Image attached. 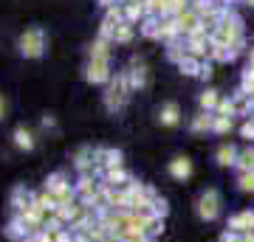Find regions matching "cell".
Wrapping results in <instances>:
<instances>
[{
    "mask_svg": "<svg viewBox=\"0 0 254 242\" xmlns=\"http://www.w3.org/2000/svg\"><path fill=\"white\" fill-rule=\"evenodd\" d=\"M246 40V28H243V17L229 11L226 17L220 20V26L209 34V43L212 45H237Z\"/></svg>",
    "mask_w": 254,
    "mask_h": 242,
    "instance_id": "1",
    "label": "cell"
},
{
    "mask_svg": "<svg viewBox=\"0 0 254 242\" xmlns=\"http://www.w3.org/2000/svg\"><path fill=\"white\" fill-rule=\"evenodd\" d=\"M223 211V194L215 186L203 189L198 197H195V217L200 223H215Z\"/></svg>",
    "mask_w": 254,
    "mask_h": 242,
    "instance_id": "2",
    "label": "cell"
},
{
    "mask_svg": "<svg viewBox=\"0 0 254 242\" xmlns=\"http://www.w3.org/2000/svg\"><path fill=\"white\" fill-rule=\"evenodd\" d=\"M17 54L23 59H40V56L46 54V31L40 26L26 28L17 40Z\"/></svg>",
    "mask_w": 254,
    "mask_h": 242,
    "instance_id": "3",
    "label": "cell"
},
{
    "mask_svg": "<svg viewBox=\"0 0 254 242\" xmlns=\"http://www.w3.org/2000/svg\"><path fill=\"white\" fill-rule=\"evenodd\" d=\"M43 192H48V194H54L57 200H60V206L63 203H71V200H76V189H73L71 178H68V172H51L46 178V183H43Z\"/></svg>",
    "mask_w": 254,
    "mask_h": 242,
    "instance_id": "4",
    "label": "cell"
},
{
    "mask_svg": "<svg viewBox=\"0 0 254 242\" xmlns=\"http://www.w3.org/2000/svg\"><path fill=\"white\" fill-rule=\"evenodd\" d=\"M88 85H110L113 71H110V59H88L85 71H82Z\"/></svg>",
    "mask_w": 254,
    "mask_h": 242,
    "instance_id": "5",
    "label": "cell"
},
{
    "mask_svg": "<svg viewBox=\"0 0 254 242\" xmlns=\"http://www.w3.org/2000/svg\"><path fill=\"white\" fill-rule=\"evenodd\" d=\"M73 169H76V175H96V169H99L96 146H79L73 152Z\"/></svg>",
    "mask_w": 254,
    "mask_h": 242,
    "instance_id": "6",
    "label": "cell"
},
{
    "mask_svg": "<svg viewBox=\"0 0 254 242\" xmlns=\"http://www.w3.org/2000/svg\"><path fill=\"white\" fill-rule=\"evenodd\" d=\"M73 189H76V197L88 206V203L96 197V192H99V178H96V175H76Z\"/></svg>",
    "mask_w": 254,
    "mask_h": 242,
    "instance_id": "7",
    "label": "cell"
},
{
    "mask_svg": "<svg viewBox=\"0 0 254 242\" xmlns=\"http://www.w3.org/2000/svg\"><path fill=\"white\" fill-rule=\"evenodd\" d=\"M181 118H184V113H181V104L178 101H164L161 107L155 110V121L161 127H170V130L181 124Z\"/></svg>",
    "mask_w": 254,
    "mask_h": 242,
    "instance_id": "8",
    "label": "cell"
},
{
    "mask_svg": "<svg viewBox=\"0 0 254 242\" xmlns=\"http://www.w3.org/2000/svg\"><path fill=\"white\" fill-rule=\"evenodd\" d=\"M187 51H190V56H198V59H209V54H212V43H209V34L203 31V28L187 37Z\"/></svg>",
    "mask_w": 254,
    "mask_h": 242,
    "instance_id": "9",
    "label": "cell"
},
{
    "mask_svg": "<svg viewBox=\"0 0 254 242\" xmlns=\"http://www.w3.org/2000/svg\"><path fill=\"white\" fill-rule=\"evenodd\" d=\"M85 214H88V206H85L79 197L71 200V203H63V206H60V211H57V217H60L68 228H71V225H76Z\"/></svg>",
    "mask_w": 254,
    "mask_h": 242,
    "instance_id": "10",
    "label": "cell"
},
{
    "mask_svg": "<svg viewBox=\"0 0 254 242\" xmlns=\"http://www.w3.org/2000/svg\"><path fill=\"white\" fill-rule=\"evenodd\" d=\"M96 161H99L102 172H108V169L125 166V155H122V149H116V146H96Z\"/></svg>",
    "mask_w": 254,
    "mask_h": 242,
    "instance_id": "11",
    "label": "cell"
},
{
    "mask_svg": "<svg viewBox=\"0 0 254 242\" xmlns=\"http://www.w3.org/2000/svg\"><path fill=\"white\" fill-rule=\"evenodd\" d=\"M34 200H37V192H31L28 186L17 183V186L11 189V194H9V206L14 208V214H20V211H26Z\"/></svg>",
    "mask_w": 254,
    "mask_h": 242,
    "instance_id": "12",
    "label": "cell"
},
{
    "mask_svg": "<svg viewBox=\"0 0 254 242\" xmlns=\"http://www.w3.org/2000/svg\"><path fill=\"white\" fill-rule=\"evenodd\" d=\"M195 166H192V158L190 155H175L173 161L167 163V175L173 180H190Z\"/></svg>",
    "mask_w": 254,
    "mask_h": 242,
    "instance_id": "13",
    "label": "cell"
},
{
    "mask_svg": "<svg viewBox=\"0 0 254 242\" xmlns=\"http://www.w3.org/2000/svg\"><path fill=\"white\" fill-rule=\"evenodd\" d=\"M11 144H14V149H20V152H34V146H37L34 130L26 124H17L14 133H11Z\"/></svg>",
    "mask_w": 254,
    "mask_h": 242,
    "instance_id": "14",
    "label": "cell"
},
{
    "mask_svg": "<svg viewBox=\"0 0 254 242\" xmlns=\"http://www.w3.org/2000/svg\"><path fill=\"white\" fill-rule=\"evenodd\" d=\"M226 228L235 234H252L254 231V208H240L237 214H232Z\"/></svg>",
    "mask_w": 254,
    "mask_h": 242,
    "instance_id": "15",
    "label": "cell"
},
{
    "mask_svg": "<svg viewBox=\"0 0 254 242\" xmlns=\"http://www.w3.org/2000/svg\"><path fill=\"white\" fill-rule=\"evenodd\" d=\"M237 155H240V149H237L235 144L223 141L218 149H215V166H218V169H235Z\"/></svg>",
    "mask_w": 254,
    "mask_h": 242,
    "instance_id": "16",
    "label": "cell"
},
{
    "mask_svg": "<svg viewBox=\"0 0 254 242\" xmlns=\"http://www.w3.org/2000/svg\"><path fill=\"white\" fill-rule=\"evenodd\" d=\"M175 23H178V31H181V37L187 40L190 34H195V31H200V14L198 11H181V14H175Z\"/></svg>",
    "mask_w": 254,
    "mask_h": 242,
    "instance_id": "17",
    "label": "cell"
},
{
    "mask_svg": "<svg viewBox=\"0 0 254 242\" xmlns=\"http://www.w3.org/2000/svg\"><path fill=\"white\" fill-rule=\"evenodd\" d=\"M3 237L9 242H28V237H31V231H28V225L20 220L17 214L11 217L9 223H6V228H3Z\"/></svg>",
    "mask_w": 254,
    "mask_h": 242,
    "instance_id": "18",
    "label": "cell"
},
{
    "mask_svg": "<svg viewBox=\"0 0 254 242\" xmlns=\"http://www.w3.org/2000/svg\"><path fill=\"white\" fill-rule=\"evenodd\" d=\"M102 180V186H110V189H125L130 180H133V175L125 169V166H119V169H108V172H102L99 175Z\"/></svg>",
    "mask_w": 254,
    "mask_h": 242,
    "instance_id": "19",
    "label": "cell"
},
{
    "mask_svg": "<svg viewBox=\"0 0 254 242\" xmlns=\"http://www.w3.org/2000/svg\"><path fill=\"white\" fill-rule=\"evenodd\" d=\"M127 76H130V88H133V90H144L147 82H150V71H147V65L138 62V59H133V65L127 68Z\"/></svg>",
    "mask_w": 254,
    "mask_h": 242,
    "instance_id": "20",
    "label": "cell"
},
{
    "mask_svg": "<svg viewBox=\"0 0 254 242\" xmlns=\"http://www.w3.org/2000/svg\"><path fill=\"white\" fill-rule=\"evenodd\" d=\"M127 99H130V93H122V90H116V88H108V90H105V107H108L110 113L125 110V107H127Z\"/></svg>",
    "mask_w": 254,
    "mask_h": 242,
    "instance_id": "21",
    "label": "cell"
},
{
    "mask_svg": "<svg viewBox=\"0 0 254 242\" xmlns=\"http://www.w3.org/2000/svg\"><path fill=\"white\" fill-rule=\"evenodd\" d=\"M212 121H215V113H203V110H198V113L190 118V133H195V135L212 133Z\"/></svg>",
    "mask_w": 254,
    "mask_h": 242,
    "instance_id": "22",
    "label": "cell"
},
{
    "mask_svg": "<svg viewBox=\"0 0 254 242\" xmlns=\"http://www.w3.org/2000/svg\"><path fill=\"white\" fill-rule=\"evenodd\" d=\"M220 96L218 90H212V88H206V90H200V96H198V107L203 110V113H215L218 110V104H220Z\"/></svg>",
    "mask_w": 254,
    "mask_h": 242,
    "instance_id": "23",
    "label": "cell"
},
{
    "mask_svg": "<svg viewBox=\"0 0 254 242\" xmlns=\"http://www.w3.org/2000/svg\"><path fill=\"white\" fill-rule=\"evenodd\" d=\"M138 34L147 40H161V17H144L138 23Z\"/></svg>",
    "mask_w": 254,
    "mask_h": 242,
    "instance_id": "24",
    "label": "cell"
},
{
    "mask_svg": "<svg viewBox=\"0 0 254 242\" xmlns=\"http://www.w3.org/2000/svg\"><path fill=\"white\" fill-rule=\"evenodd\" d=\"M235 172H237V175H243V172H254V146H252V144H249L246 149H240L237 163H235Z\"/></svg>",
    "mask_w": 254,
    "mask_h": 242,
    "instance_id": "25",
    "label": "cell"
},
{
    "mask_svg": "<svg viewBox=\"0 0 254 242\" xmlns=\"http://www.w3.org/2000/svg\"><path fill=\"white\" fill-rule=\"evenodd\" d=\"M190 54V51H187V40H173V43H167V59H170V62H175V65H181V59L184 56Z\"/></svg>",
    "mask_w": 254,
    "mask_h": 242,
    "instance_id": "26",
    "label": "cell"
},
{
    "mask_svg": "<svg viewBox=\"0 0 254 242\" xmlns=\"http://www.w3.org/2000/svg\"><path fill=\"white\" fill-rule=\"evenodd\" d=\"M110 45L113 43L96 37V40L91 43V48H88V59H110Z\"/></svg>",
    "mask_w": 254,
    "mask_h": 242,
    "instance_id": "27",
    "label": "cell"
},
{
    "mask_svg": "<svg viewBox=\"0 0 254 242\" xmlns=\"http://www.w3.org/2000/svg\"><path fill=\"white\" fill-rule=\"evenodd\" d=\"M164 220H167V217H158V214H150L144 220V231H147V237H150V240H161Z\"/></svg>",
    "mask_w": 254,
    "mask_h": 242,
    "instance_id": "28",
    "label": "cell"
},
{
    "mask_svg": "<svg viewBox=\"0 0 254 242\" xmlns=\"http://www.w3.org/2000/svg\"><path fill=\"white\" fill-rule=\"evenodd\" d=\"M161 40H164V43L181 40V31H178V23H175V17H161Z\"/></svg>",
    "mask_w": 254,
    "mask_h": 242,
    "instance_id": "29",
    "label": "cell"
},
{
    "mask_svg": "<svg viewBox=\"0 0 254 242\" xmlns=\"http://www.w3.org/2000/svg\"><path fill=\"white\" fill-rule=\"evenodd\" d=\"M136 34V26H130V23H119L116 31H113V45H127Z\"/></svg>",
    "mask_w": 254,
    "mask_h": 242,
    "instance_id": "30",
    "label": "cell"
},
{
    "mask_svg": "<svg viewBox=\"0 0 254 242\" xmlns=\"http://www.w3.org/2000/svg\"><path fill=\"white\" fill-rule=\"evenodd\" d=\"M200 65H203V59H198V56H184L181 65H178V71L184 73V76H200Z\"/></svg>",
    "mask_w": 254,
    "mask_h": 242,
    "instance_id": "31",
    "label": "cell"
},
{
    "mask_svg": "<svg viewBox=\"0 0 254 242\" xmlns=\"http://www.w3.org/2000/svg\"><path fill=\"white\" fill-rule=\"evenodd\" d=\"M144 17H147V14H144V6H141V3H127V6H125V23L138 26Z\"/></svg>",
    "mask_w": 254,
    "mask_h": 242,
    "instance_id": "32",
    "label": "cell"
},
{
    "mask_svg": "<svg viewBox=\"0 0 254 242\" xmlns=\"http://www.w3.org/2000/svg\"><path fill=\"white\" fill-rule=\"evenodd\" d=\"M232 127H235V118L218 116V113H215V121H212V133L215 135H229L232 133Z\"/></svg>",
    "mask_w": 254,
    "mask_h": 242,
    "instance_id": "33",
    "label": "cell"
},
{
    "mask_svg": "<svg viewBox=\"0 0 254 242\" xmlns=\"http://www.w3.org/2000/svg\"><path fill=\"white\" fill-rule=\"evenodd\" d=\"M237 192H240V194H254V172L237 175Z\"/></svg>",
    "mask_w": 254,
    "mask_h": 242,
    "instance_id": "34",
    "label": "cell"
},
{
    "mask_svg": "<svg viewBox=\"0 0 254 242\" xmlns=\"http://www.w3.org/2000/svg\"><path fill=\"white\" fill-rule=\"evenodd\" d=\"M215 113H218V116H229V118H235V116H237V104H235V99H232V96H223Z\"/></svg>",
    "mask_w": 254,
    "mask_h": 242,
    "instance_id": "35",
    "label": "cell"
},
{
    "mask_svg": "<svg viewBox=\"0 0 254 242\" xmlns=\"http://www.w3.org/2000/svg\"><path fill=\"white\" fill-rule=\"evenodd\" d=\"M65 228H68V225H65V223H63V220H60L57 214L46 217V225H43V231H48L51 237H57V234H60V231H65Z\"/></svg>",
    "mask_w": 254,
    "mask_h": 242,
    "instance_id": "36",
    "label": "cell"
},
{
    "mask_svg": "<svg viewBox=\"0 0 254 242\" xmlns=\"http://www.w3.org/2000/svg\"><path fill=\"white\" fill-rule=\"evenodd\" d=\"M105 20H110V23H125V6H122V3H119V6H113V9H108L105 11Z\"/></svg>",
    "mask_w": 254,
    "mask_h": 242,
    "instance_id": "37",
    "label": "cell"
},
{
    "mask_svg": "<svg viewBox=\"0 0 254 242\" xmlns=\"http://www.w3.org/2000/svg\"><path fill=\"white\" fill-rule=\"evenodd\" d=\"M113 31H116V23H110V20H102V23H99V37H102V40L113 43Z\"/></svg>",
    "mask_w": 254,
    "mask_h": 242,
    "instance_id": "38",
    "label": "cell"
},
{
    "mask_svg": "<svg viewBox=\"0 0 254 242\" xmlns=\"http://www.w3.org/2000/svg\"><path fill=\"white\" fill-rule=\"evenodd\" d=\"M240 138H246L249 144H254V121L252 118H246L243 124H240Z\"/></svg>",
    "mask_w": 254,
    "mask_h": 242,
    "instance_id": "39",
    "label": "cell"
},
{
    "mask_svg": "<svg viewBox=\"0 0 254 242\" xmlns=\"http://www.w3.org/2000/svg\"><path fill=\"white\" fill-rule=\"evenodd\" d=\"M153 211H155L158 217H167V214H170V206H167V200H164L161 194H155V200H153Z\"/></svg>",
    "mask_w": 254,
    "mask_h": 242,
    "instance_id": "40",
    "label": "cell"
},
{
    "mask_svg": "<svg viewBox=\"0 0 254 242\" xmlns=\"http://www.w3.org/2000/svg\"><path fill=\"white\" fill-rule=\"evenodd\" d=\"M212 76H215V62H212V59H203V65H200V76H198V79L209 82Z\"/></svg>",
    "mask_w": 254,
    "mask_h": 242,
    "instance_id": "41",
    "label": "cell"
},
{
    "mask_svg": "<svg viewBox=\"0 0 254 242\" xmlns=\"http://www.w3.org/2000/svg\"><path fill=\"white\" fill-rule=\"evenodd\" d=\"M40 124H43V130H57V118L46 113V116L40 118Z\"/></svg>",
    "mask_w": 254,
    "mask_h": 242,
    "instance_id": "42",
    "label": "cell"
},
{
    "mask_svg": "<svg viewBox=\"0 0 254 242\" xmlns=\"http://www.w3.org/2000/svg\"><path fill=\"white\" fill-rule=\"evenodd\" d=\"M54 242H73V231H71V228H65V231H60V234L54 237Z\"/></svg>",
    "mask_w": 254,
    "mask_h": 242,
    "instance_id": "43",
    "label": "cell"
},
{
    "mask_svg": "<svg viewBox=\"0 0 254 242\" xmlns=\"http://www.w3.org/2000/svg\"><path fill=\"white\" fill-rule=\"evenodd\" d=\"M96 3H99L102 9L108 11V9H113V6H119V0H96Z\"/></svg>",
    "mask_w": 254,
    "mask_h": 242,
    "instance_id": "44",
    "label": "cell"
},
{
    "mask_svg": "<svg viewBox=\"0 0 254 242\" xmlns=\"http://www.w3.org/2000/svg\"><path fill=\"white\" fill-rule=\"evenodd\" d=\"M6 116V99H3V93H0V118Z\"/></svg>",
    "mask_w": 254,
    "mask_h": 242,
    "instance_id": "45",
    "label": "cell"
},
{
    "mask_svg": "<svg viewBox=\"0 0 254 242\" xmlns=\"http://www.w3.org/2000/svg\"><path fill=\"white\" fill-rule=\"evenodd\" d=\"M240 242H254V231L252 234H243V237H240Z\"/></svg>",
    "mask_w": 254,
    "mask_h": 242,
    "instance_id": "46",
    "label": "cell"
},
{
    "mask_svg": "<svg viewBox=\"0 0 254 242\" xmlns=\"http://www.w3.org/2000/svg\"><path fill=\"white\" fill-rule=\"evenodd\" d=\"M119 3H122V6H127V3H141V0H119Z\"/></svg>",
    "mask_w": 254,
    "mask_h": 242,
    "instance_id": "47",
    "label": "cell"
},
{
    "mask_svg": "<svg viewBox=\"0 0 254 242\" xmlns=\"http://www.w3.org/2000/svg\"><path fill=\"white\" fill-rule=\"evenodd\" d=\"M108 242H125V240H116V237H110V240Z\"/></svg>",
    "mask_w": 254,
    "mask_h": 242,
    "instance_id": "48",
    "label": "cell"
},
{
    "mask_svg": "<svg viewBox=\"0 0 254 242\" xmlns=\"http://www.w3.org/2000/svg\"><path fill=\"white\" fill-rule=\"evenodd\" d=\"M243 3H246V6H254V0H243Z\"/></svg>",
    "mask_w": 254,
    "mask_h": 242,
    "instance_id": "49",
    "label": "cell"
},
{
    "mask_svg": "<svg viewBox=\"0 0 254 242\" xmlns=\"http://www.w3.org/2000/svg\"><path fill=\"white\" fill-rule=\"evenodd\" d=\"M150 242H161V240H150Z\"/></svg>",
    "mask_w": 254,
    "mask_h": 242,
    "instance_id": "50",
    "label": "cell"
}]
</instances>
